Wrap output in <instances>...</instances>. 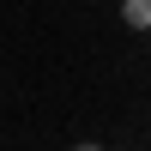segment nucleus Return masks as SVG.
Returning a JSON list of instances; mask_svg holds the SVG:
<instances>
[{"mask_svg": "<svg viewBox=\"0 0 151 151\" xmlns=\"http://www.w3.org/2000/svg\"><path fill=\"white\" fill-rule=\"evenodd\" d=\"M121 18L127 30H151V0H121Z\"/></svg>", "mask_w": 151, "mask_h": 151, "instance_id": "1", "label": "nucleus"}, {"mask_svg": "<svg viewBox=\"0 0 151 151\" xmlns=\"http://www.w3.org/2000/svg\"><path fill=\"white\" fill-rule=\"evenodd\" d=\"M73 151H109V145H97V139H85V145H73Z\"/></svg>", "mask_w": 151, "mask_h": 151, "instance_id": "2", "label": "nucleus"}, {"mask_svg": "<svg viewBox=\"0 0 151 151\" xmlns=\"http://www.w3.org/2000/svg\"><path fill=\"white\" fill-rule=\"evenodd\" d=\"M145 36H151V30H145Z\"/></svg>", "mask_w": 151, "mask_h": 151, "instance_id": "3", "label": "nucleus"}]
</instances>
